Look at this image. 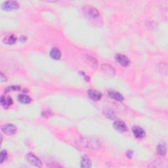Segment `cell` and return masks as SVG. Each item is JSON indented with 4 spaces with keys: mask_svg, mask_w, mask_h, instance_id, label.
Segmentation results:
<instances>
[{
    "mask_svg": "<svg viewBox=\"0 0 168 168\" xmlns=\"http://www.w3.org/2000/svg\"><path fill=\"white\" fill-rule=\"evenodd\" d=\"M83 11L90 18H95L98 17L100 13L97 9L91 5H86L83 7Z\"/></svg>",
    "mask_w": 168,
    "mask_h": 168,
    "instance_id": "6da1fadb",
    "label": "cell"
},
{
    "mask_svg": "<svg viewBox=\"0 0 168 168\" xmlns=\"http://www.w3.org/2000/svg\"><path fill=\"white\" fill-rule=\"evenodd\" d=\"M19 8V4L16 1H7L1 5V9L6 11L16 10Z\"/></svg>",
    "mask_w": 168,
    "mask_h": 168,
    "instance_id": "7a4b0ae2",
    "label": "cell"
},
{
    "mask_svg": "<svg viewBox=\"0 0 168 168\" xmlns=\"http://www.w3.org/2000/svg\"><path fill=\"white\" fill-rule=\"evenodd\" d=\"M1 131L6 135H12L17 133V128L13 124H7L1 126Z\"/></svg>",
    "mask_w": 168,
    "mask_h": 168,
    "instance_id": "3957f363",
    "label": "cell"
},
{
    "mask_svg": "<svg viewBox=\"0 0 168 168\" xmlns=\"http://www.w3.org/2000/svg\"><path fill=\"white\" fill-rule=\"evenodd\" d=\"M26 158H27V160L28 162L30 164L33 165V166L37 167L41 166L42 163L41 160L39 159L37 156H35L34 154L28 153L27 156H26Z\"/></svg>",
    "mask_w": 168,
    "mask_h": 168,
    "instance_id": "277c9868",
    "label": "cell"
},
{
    "mask_svg": "<svg viewBox=\"0 0 168 168\" xmlns=\"http://www.w3.org/2000/svg\"><path fill=\"white\" fill-rule=\"evenodd\" d=\"M115 59L123 66H128L130 64V60L128 58L122 54H117L115 56Z\"/></svg>",
    "mask_w": 168,
    "mask_h": 168,
    "instance_id": "5b68a950",
    "label": "cell"
},
{
    "mask_svg": "<svg viewBox=\"0 0 168 168\" xmlns=\"http://www.w3.org/2000/svg\"><path fill=\"white\" fill-rule=\"evenodd\" d=\"M114 128L119 133H124L127 131V127L125 124L122 121H116L113 124Z\"/></svg>",
    "mask_w": 168,
    "mask_h": 168,
    "instance_id": "8992f818",
    "label": "cell"
},
{
    "mask_svg": "<svg viewBox=\"0 0 168 168\" xmlns=\"http://www.w3.org/2000/svg\"><path fill=\"white\" fill-rule=\"evenodd\" d=\"M88 95L90 99H91L93 101H97L102 98V93L95 89H89L88 91Z\"/></svg>",
    "mask_w": 168,
    "mask_h": 168,
    "instance_id": "52a82bcc",
    "label": "cell"
},
{
    "mask_svg": "<svg viewBox=\"0 0 168 168\" xmlns=\"http://www.w3.org/2000/svg\"><path fill=\"white\" fill-rule=\"evenodd\" d=\"M132 130H133L134 136L137 139L143 138L145 136L144 130L139 126H134Z\"/></svg>",
    "mask_w": 168,
    "mask_h": 168,
    "instance_id": "ba28073f",
    "label": "cell"
},
{
    "mask_svg": "<svg viewBox=\"0 0 168 168\" xmlns=\"http://www.w3.org/2000/svg\"><path fill=\"white\" fill-rule=\"evenodd\" d=\"M0 102H1V106H3V107H4L5 108H7L9 107V106L13 105V100L10 97H5V96L2 95L1 97V100H0Z\"/></svg>",
    "mask_w": 168,
    "mask_h": 168,
    "instance_id": "9c48e42d",
    "label": "cell"
},
{
    "mask_svg": "<svg viewBox=\"0 0 168 168\" xmlns=\"http://www.w3.org/2000/svg\"><path fill=\"white\" fill-rule=\"evenodd\" d=\"M108 95L109 97H111L112 99H114L117 101H123L124 99V97H123L121 93L116 91H112V90L108 91Z\"/></svg>",
    "mask_w": 168,
    "mask_h": 168,
    "instance_id": "30bf717a",
    "label": "cell"
},
{
    "mask_svg": "<svg viewBox=\"0 0 168 168\" xmlns=\"http://www.w3.org/2000/svg\"><path fill=\"white\" fill-rule=\"evenodd\" d=\"M91 161L87 155H84L81 160V167L84 168H88L91 166Z\"/></svg>",
    "mask_w": 168,
    "mask_h": 168,
    "instance_id": "8fae6325",
    "label": "cell"
},
{
    "mask_svg": "<svg viewBox=\"0 0 168 168\" xmlns=\"http://www.w3.org/2000/svg\"><path fill=\"white\" fill-rule=\"evenodd\" d=\"M50 56L55 60H59L61 57L60 51L57 47H54L50 51Z\"/></svg>",
    "mask_w": 168,
    "mask_h": 168,
    "instance_id": "7c38bea8",
    "label": "cell"
},
{
    "mask_svg": "<svg viewBox=\"0 0 168 168\" xmlns=\"http://www.w3.org/2000/svg\"><path fill=\"white\" fill-rule=\"evenodd\" d=\"M18 101L23 104H29L31 102L32 99L28 95L22 94L18 97Z\"/></svg>",
    "mask_w": 168,
    "mask_h": 168,
    "instance_id": "4fadbf2b",
    "label": "cell"
},
{
    "mask_svg": "<svg viewBox=\"0 0 168 168\" xmlns=\"http://www.w3.org/2000/svg\"><path fill=\"white\" fill-rule=\"evenodd\" d=\"M16 41H17V37L15 35L11 34L7 35V37H5L4 39V43L6 44H9V45H13L14 44Z\"/></svg>",
    "mask_w": 168,
    "mask_h": 168,
    "instance_id": "5bb4252c",
    "label": "cell"
},
{
    "mask_svg": "<svg viewBox=\"0 0 168 168\" xmlns=\"http://www.w3.org/2000/svg\"><path fill=\"white\" fill-rule=\"evenodd\" d=\"M102 70L104 71L106 74H110V75H111V74H114L116 73L114 68L112 67L111 66L108 65V64H103L102 66Z\"/></svg>",
    "mask_w": 168,
    "mask_h": 168,
    "instance_id": "9a60e30c",
    "label": "cell"
},
{
    "mask_svg": "<svg viewBox=\"0 0 168 168\" xmlns=\"http://www.w3.org/2000/svg\"><path fill=\"white\" fill-rule=\"evenodd\" d=\"M156 150L158 152V153L160 155H161V156H164V155L166 154V151H167L166 144L164 143L159 144L157 146Z\"/></svg>",
    "mask_w": 168,
    "mask_h": 168,
    "instance_id": "2e32d148",
    "label": "cell"
},
{
    "mask_svg": "<svg viewBox=\"0 0 168 168\" xmlns=\"http://www.w3.org/2000/svg\"><path fill=\"white\" fill-rule=\"evenodd\" d=\"M103 113L106 117L110 118V119H114L115 118V113L114 111H112L111 108H105L103 111Z\"/></svg>",
    "mask_w": 168,
    "mask_h": 168,
    "instance_id": "e0dca14e",
    "label": "cell"
},
{
    "mask_svg": "<svg viewBox=\"0 0 168 168\" xmlns=\"http://www.w3.org/2000/svg\"><path fill=\"white\" fill-rule=\"evenodd\" d=\"M85 58H86L87 63H88L90 65H91L94 67H97L98 63H97V60L95 59V58H93L89 55H87Z\"/></svg>",
    "mask_w": 168,
    "mask_h": 168,
    "instance_id": "ac0fdd59",
    "label": "cell"
},
{
    "mask_svg": "<svg viewBox=\"0 0 168 168\" xmlns=\"http://www.w3.org/2000/svg\"><path fill=\"white\" fill-rule=\"evenodd\" d=\"M7 153L5 150H3L1 152V156H0V159H1V164L7 159Z\"/></svg>",
    "mask_w": 168,
    "mask_h": 168,
    "instance_id": "d6986e66",
    "label": "cell"
},
{
    "mask_svg": "<svg viewBox=\"0 0 168 168\" xmlns=\"http://www.w3.org/2000/svg\"><path fill=\"white\" fill-rule=\"evenodd\" d=\"M20 89V87L18 85H11L9 86L8 88L5 89V93L9 92V91H17V90Z\"/></svg>",
    "mask_w": 168,
    "mask_h": 168,
    "instance_id": "ffe728a7",
    "label": "cell"
},
{
    "mask_svg": "<svg viewBox=\"0 0 168 168\" xmlns=\"http://www.w3.org/2000/svg\"><path fill=\"white\" fill-rule=\"evenodd\" d=\"M1 82H5V81L7 80V77H6L4 75V74L3 73L1 74Z\"/></svg>",
    "mask_w": 168,
    "mask_h": 168,
    "instance_id": "44dd1931",
    "label": "cell"
},
{
    "mask_svg": "<svg viewBox=\"0 0 168 168\" xmlns=\"http://www.w3.org/2000/svg\"><path fill=\"white\" fill-rule=\"evenodd\" d=\"M132 154H133V151L129 150V151L127 152V156L129 158H131Z\"/></svg>",
    "mask_w": 168,
    "mask_h": 168,
    "instance_id": "7402d4cb",
    "label": "cell"
}]
</instances>
